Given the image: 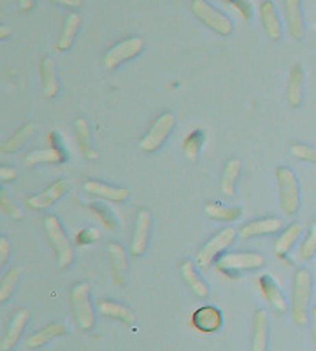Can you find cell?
<instances>
[{"label":"cell","mask_w":316,"mask_h":351,"mask_svg":"<svg viewBox=\"0 0 316 351\" xmlns=\"http://www.w3.org/2000/svg\"><path fill=\"white\" fill-rule=\"evenodd\" d=\"M313 293V278L308 269H297L292 281V319L299 327L308 324L309 302Z\"/></svg>","instance_id":"obj_1"},{"label":"cell","mask_w":316,"mask_h":351,"mask_svg":"<svg viewBox=\"0 0 316 351\" xmlns=\"http://www.w3.org/2000/svg\"><path fill=\"white\" fill-rule=\"evenodd\" d=\"M45 232L48 236L49 244L55 250V255L58 258V265L62 269H67L73 265L74 262V250L71 246V241H69L67 234L62 228V223L58 221V218L53 215H48L45 218Z\"/></svg>","instance_id":"obj_2"},{"label":"cell","mask_w":316,"mask_h":351,"mask_svg":"<svg viewBox=\"0 0 316 351\" xmlns=\"http://www.w3.org/2000/svg\"><path fill=\"white\" fill-rule=\"evenodd\" d=\"M280 204L287 215H295L300 208V186L295 172L290 167L276 169Z\"/></svg>","instance_id":"obj_3"},{"label":"cell","mask_w":316,"mask_h":351,"mask_svg":"<svg viewBox=\"0 0 316 351\" xmlns=\"http://www.w3.org/2000/svg\"><path fill=\"white\" fill-rule=\"evenodd\" d=\"M71 307L76 319L77 327L81 330H92L95 325V313L90 302V287L88 283H77L71 290Z\"/></svg>","instance_id":"obj_4"},{"label":"cell","mask_w":316,"mask_h":351,"mask_svg":"<svg viewBox=\"0 0 316 351\" xmlns=\"http://www.w3.org/2000/svg\"><path fill=\"white\" fill-rule=\"evenodd\" d=\"M190 8H192L193 16H195L197 20L202 21L206 27H209L217 34H220V36H230V34H232V21L228 20L227 14H223V12H220L218 9L212 8L208 0H192V5H190Z\"/></svg>","instance_id":"obj_5"},{"label":"cell","mask_w":316,"mask_h":351,"mask_svg":"<svg viewBox=\"0 0 316 351\" xmlns=\"http://www.w3.org/2000/svg\"><path fill=\"white\" fill-rule=\"evenodd\" d=\"M236 241V228L232 227H227L223 230H220L215 237L208 241L204 246L200 247L199 253H197V258L195 263L197 267L206 271L212 263V260L217 258L223 250H227L228 246H232V243Z\"/></svg>","instance_id":"obj_6"},{"label":"cell","mask_w":316,"mask_h":351,"mask_svg":"<svg viewBox=\"0 0 316 351\" xmlns=\"http://www.w3.org/2000/svg\"><path fill=\"white\" fill-rule=\"evenodd\" d=\"M174 125H176V118H174V114H171V112H164V114H160L158 118H156L155 123L151 125L148 134L139 141V148L145 153L156 152V149L160 148L162 144L167 141L169 134L172 132Z\"/></svg>","instance_id":"obj_7"},{"label":"cell","mask_w":316,"mask_h":351,"mask_svg":"<svg viewBox=\"0 0 316 351\" xmlns=\"http://www.w3.org/2000/svg\"><path fill=\"white\" fill-rule=\"evenodd\" d=\"M143 48H145V40L141 37H130V39L121 40L104 55V69L114 71L117 67H120V64L139 55Z\"/></svg>","instance_id":"obj_8"},{"label":"cell","mask_w":316,"mask_h":351,"mask_svg":"<svg viewBox=\"0 0 316 351\" xmlns=\"http://www.w3.org/2000/svg\"><path fill=\"white\" fill-rule=\"evenodd\" d=\"M265 258L260 253L244 252V253H228V255H221L217 260V269L223 272H234V271H252V269L264 267Z\"/></svg>","instance_id":"obj_9"},{"label":"cell","mask_w":316,"mask_h":351,"mask_svg":"<svg viewBox=\"0 0 316 351\" xmlns=\"http://www.w3.org/2000/svg\"><path fill=\"white\" fill-rule=\"evenodd\" d=\"M69 190V181L67 180H58L53 184H49L48 188H45L40 193H36V195L28 197L25 200L28 209H34V211H42V209H48L49 206L60 200L62 197L67 193Z\"/></svg>","instance_id":"obj_10"},{"label":"cell","mask_w":316,"mask_h":351,"mask_svg":"<svg viewBox=\"0 0 316 351\" xmlns=\"http://www.w3.org/2000/svg\"><path fill=\"white\" fill-rule=\"evenodd\" d=\"M149 232H151V215L146 209H141L136 216V228H134V239L130 244V255H145L149 243Z\"/></svg>","instance_id":"obj_11"},{"label":"cell","mask_w":316,"mask_h":351,"mask_svg":"<svg viewBox=\"0 0 316 351\" xmlns=\"http://www.w3.org/2000/svg\"><path fill=\"white\" fill-rule=\"evenodd\" d=\"M108 255H109V265H111V278L114 285L123 287L127 283V271H128V258L127 252L123 246L118 243L108 244Z\"/></svg>","instance_id":"obj_12"},{"label":"cell","mask_w":316,"mask_h":351,"mask_svg":"<svg viewBox=\"0 0 316 351\" xmlns=\"http://www.w3.org/2000/svg\"><path fill=\"white\" fill-rule=\"evenodd\" d=\"M284 16H287V27H289L290 36L295 40L304 39L306 25L300 0H284Z\"/></svg>","instance_id":"obj_13"},{"label":"cell","mask_w":316,"mask_h":351,"mask_svg":"<svg viewBox=\"0 0 316 351\" xmlns=\"http://www.w3.org/2000/svg\"><path fill=\"white\" fill-rule=\"evenodd\" d=\"M28 318H30V311L28 309H20L16 315L12 316L11 324H9L4 337L0 341V351H11L14 348V344L18 343V339L23 334L25 327H27Z\"/></svg>","instance_id":"obj_14"},{"label":"cell","mask_w":316,"mask_h":351,"mask_svg":"<svg viewBox=\"0 0 316 351\" xmlns=\"http://www.w3.org/2000/svg\"><path fill=\"white\" fill-rule=\"evenodd\" d=\"M83 190L90 195L100 197V199L104 200H111V202H123V200L128 199L130 192H128L127 188L121 186H112V184H106L100 183V181H86L83 184Z\"/></svg>","instance_id":"obj_15"},{"label":"cell","mask_w":316,"mask_h":351,"mask_svg":"<svg viewBox=\"0 0 316 351\" xmlns=\"http://www.w3.org/2000/svg\"><path fill=\"white\" fill-rule=\"evenodd\" d=\"M304 67L300 64L293 65L287 80V100L292 108H299L304 99Z\"/></svg>","instance_id":"obj_16"},{"label":"cell","mask_w":316,"mask_h":351,"mask_svg":"<svg viewBox=\"0 0 316 351\" xmlns=\"http://www.w3.org/2000/svg\"><path fill=\"white\" fill-rule=\"evenodd\" d=\"M281 219L280 218H262L255 219V221H250V223L243 225L239 230V236L243 239H252V237H260V236H269V234H274V232L281 230Z\"/></svg>","instance_id":"obj_17"},{"label":"cell","mask_w":316,"mask_h":351,"mask_svg":"<svg viewBox=\"0 0 316 351\" xmlns=\"http://www.w3.org/2000/svg\"><path fill=\"white\" fill-rule=\"evenodd\" d=\"M258 285H260L262 295H264L265 300L271 304L272 309H274L276 313H280V315H284L287 309H289V302H287L284 295L281 293L276 281L272 280L271 276H262L260 280H258Z\"/></svg>","instance_id":"obj_18"},{"label":"cell","mask_w":316,"mask_h":351,"mask_svg":"<svg viewBox=\"0 0 316 351\" xmlns=\"http://www.w3.org/2000/svg\"><path fill=\"white\" fill-rule=\"evenodd\" d=\"M65 334H67V325L64 322H55V324H49L45 328H40L36 334L28 335L27 339H25V346L28 350H36V348L45 346L49 341L56 339V337H62Z\"/></svg>","instance_id":"obj_19"},{"label":"cell","mask_w":316,"mask_h":351,"mask_svg":"<svg viewBox=\"0 0 316 351\" xmlns=\"http://www.w3.org/2000/svg\"><path fill=\"white\" fill-rule=\"evenodd\" d=\"M40 92H42V97L45 99H53V97L58 95V76H56V67L55 62L51 58H42L40 62Z\"/></svg>","instance_id":"obj_20"},{"label":"cell","mask_w":316,"mask_h":351,"mask_svg":"<svg viewBox=\"0 0 316 351\" xmlns=\"http://www.w3.org/2000/svg\"><path fill=\"white\" fill-rule=\"evenodd\" d=\"M269 343V316L264 309H258L253 318L252 351H267Z\"/></svg>","instance_id":"obj_21"},{"label":"cell","mask_w":316,"mask_h":351,"mask_svg":"<svg viewBox=\"0 0 316 351\" xmlns=\"http://www.w3.org/2000/svg\"><path fill=\"white\" fill-rule=\"evenodd\" d=\"M258 14H260L262 25H264L265 34L269 36V39L278 40L281 37V21L278 16V11L274 8L271 0H265L262 2L260 8H258Z\"/></svg>","instance_id":"obj_22"},{"label":"cell","mask_w":316,"mask_h":351,"mask_svg":"<svg viewBox=\"0 0 316 351\" xmlns=\"http://www.w3.org/2000/svg\"><path fill=\"white\" fill-rule=\"evenodd\" d=\"M97 309L102 316H108V318L117 319L120 324L127 325V327H132L134 325V313L128 309L127 306L118 302H112V300H99L97 302Z\"/></svg>","instance_id":"obj_23"},{"label":"cell","mask_w":316,"mask_h":351,"mask_svg":"<svg viewBox=\"0 0 316 351\" xmlns=\"http://www.w3.org/2000/svg\"><path fill=\"white\" fill-rule=\"evenodd\" d=\"M302 232H304V225L302 223L289 225V227L284 228V232H281V236L278 237L276 243H274V255L283 258L292 250L293 244L299 241V237L302 236Z\"/></svg>","instance_id":"obj_24"},{"label":"cell","mask_w":316,"mask_h":351,"mask_svg":"<svg viewBox=\"0 0 316 351\" xmlns=\"http://www.w3.org/2000/svg\"><path fill=\"white\" fill-rule=\"evenodd\" d=\"M81 25V16L77 12H71L64 21V27H62V32L56 40V51H67L71 46H73L74 39H76L77 28Z\"/></svg>","instance_id":"obj_25"},{"label":"cell","mask_w":316,"mask_h":351,"mask_svg":"<svg viewBox=\"0 0 316 351\" xmlns=\"http://www.w3.org/2000/svg\"><path fill=\"white\" fill-rule=\"evenodd\" d=\"M193 325L200 332H215L221 325V313L215 307H200L193 315Z\"/></svg>","instance_id":"obj_26"},{"label":"cell","mask_w":316,"mask_h":351,"mask_svg":"<svg viewBox=\"0 0 316 351\" xmlns=\"http://www.w3.org/2000/svg\"><path fill=\"white\" fill-rule=\"evenodd\" d=\"M74 128H76V137H77V144H80V149L83 153V156L86 160H97L99 158V153L95 152L92 143V134H90V127L86 123V120L80 118L74 123Z\"/></svg>","instance_id":"obj_27"},{"label":"cell","mask_w":316,"mask_h":351,"mask_svg":"<svg viewBox=\"0 0 316 351\" xmlns=\"http://www.w3.org/2000/svg\"><path fill=\"white\" fill-rule=\"evenodd\" d=\"M181 274H183L184 281H186V285H189L190 290H192L197 297H208V293H209L208 285H206L204 281H202V278L197 274L193 262H190V260H184V262L181 263Z\"/></svg>","instance_id":"obj_28"},{"label":"cell","mask_w":316,"mask_h":351,"mask_svg":"<svg viewBox=\"0 0 316 351\" xmlns=\"http://www.w3.org/2000/svg\"><path fill=\"white\" fill-rule=\"evenodd\" d=\"M65 155L58 148H42L28 153L25 156V167H34L37 164H60L64 162Z\"/></svg>","instance_id":"obj_29"},{"label":"cell","mask_w":316,"mask_h":351,"mask_svg":"<svg viewBox=\"0 0 316 351\" xmlns=\"http://www.w3.org/2000/svg\"><path fill=\"white\" fill-rule=\"evenodd\" d=\"M36 134V125L34 123H25L23 127L18 128L14 134H12L11 137H9L8 141H4V143H0V152L2 153H14L18 152V149L23 146L25 143H27L30 137Z\"/></svg>","instance_id":"obj_30"},{"label":"cell","mask_w":316,"mask_h":351,"mask_svg":"<svg viewBox=\"0 0 316 351\" xmlns=\"http://www.w3.org/2000/svg\"><path fill=\"white\" fill-rule=\"evenodd\" d=\"M241 174V160L232 158L225 165L223 176H221V192L227 197L236 195V183Z\"/></svg>","instance_id":"obj_31"},{"label":"cell","mask_w":316,"mask_h":351,"mask_svg":"<svg viewBox=\"0 0 316 351\" xmlns=\"http://www.w3.org/2000/svg\"><path fill=\"white\" fill-rule=\"evenodd\" d=\"M204 143H206L204 130H193L192 134H189V137H186L183 143V155L186 156L189 162H193V164H195L197 160H199L200 149H202Z\"/></svg>","instance_id":"obj_32"},{"label":"cell","mask_w":316,"mask_h":351,"mask_svg":"<svg viewBox=\"0 0 316 351\" xmlns=\"http://www.w3.org/2000/svg\"><path fill=\"white\" fill-rule=\"evenodd\" d=\"M204 211L209 218L218 219V221H234V219L241 218V215H243L241 208H225V206H220L217 202L208 204Z\"/></svg>","instance_id":"obj_33"},{"label":"cell","mask_w":316,"mask_h":351,"mask_svg":"<svg viewBox=\"0 0 316 351\" xmlns=\"http://www.w3.org/2000/svg\"><path fill=\"white\" fill-rule=\"evenodd\" d=\"M21 267H12L8 274L4 276V280L0 283V302L8 300L12 295V291L16 288L18 281H20Z\"/></svg>","instance_id":"obj_34"},{"label":"cell","mask_w":316,"mask_h":351,"mask_svg":"<svg viewBox=\"0 0 316 351\" xmlns=\"http://www.w3.org/2000/svg\"><path fill=\"white\" fill-rule=\"evenodd\" d=\"M0 209L12 219H21L23 211L18 204H14V200L9 197V193L5 192V188H0Z\"/></svg>","instance_id":"obj_35"},{"label":"cell","mask_w":316,"mask_h":351,"mask_svg":"<svg viewBox=\"0 0 316 351\" xmlns=\"http://www.w3.org/2000/svg\"><path fill=\"white\" fill-rule=\"evenodd\" d=\"M315 255H316V221H313L311 227H309V234L306 236V239L302 241V246H300V258L309 260Z\"/></svg>","instance_id":"obj_36"},{"label":"cell","mask_w":316,"mask_h":351,"mask_svg":"<svg viewBox=\"0 0 316 351\" xmlns=\"http://www.w3.org/2000/svg\"><path fill=\"white\" fill-rule=\"evenodd\" d=\"M90 209L99 216V219L104 223L106 228H109V230H114V228H117L118 221L117 218H114V213H112L111 209L106 208V206H99V204H95V206L90 204Z\"/></svg>","instance_id":"obj_37"},{"label":"cell","mask_w":316,"mask_h":351,"mask_svg":"<svg viewBox=\"0 0 316 351\" xmlns=\"http://www.w3.org/2000/svg\"><path fill=\"white\" fill-rule=\"evenodd\" d=\"M292 153L299 160H306L309 164L316 165V148H313L309 144H293Z\"/></svg>","instance_id":"obj_38"},{"label":"cell","mask_w":316,"mask_h":351,"mask_svg":"<svg viewBox=\"0 0 316 351\" xmlns=\"http://www.w3.org/2000/svg\"><path fill=\"white\" fill-rule=\"evenodd\" d=\"M9 255H11V243L8 237H0V269L5 265Z\"/></svg>","instance_id":"obj_39"},{"label":"cell","mask_w":316,"mask_h":351,"mask_svg":"<svg viewBox=\"0 0 316 351\" xmlns=\"http://www.w3.org/2000/svg\"><path fill=\"white\" fill-rule=\"evenodd\" d=\"M232 4L236 5L237 11L241 12V16H243L244 20H250V18H252L253 11H252V4H250L248 0H234Z\"/></svg>","instance_id":"obj_40"},{"label":"cell","mask_w":316,"mask_h":351,"mask_svg":"<svg viewBox=\"0 0 316 351\" xmlns=\"http://www.w3.org/2000/svg\"><path fill=\"white\" fill-rule=\"evenodd\" d=\"M99 237H100V232L97 230V228H88V230L81 232V236L77 237V243L88 244V243H92V241L99 239Z\"/></svg>","instance_id":"obj_41"},{"label":"cell","mask_w":316,"mask_h":351,"mask_svg":"<svg viewBox=\"0 0 316 351\" xmlns=\"http://www.w3.org/2000/svg\"><path fill=\"white\" fill-rule=\"evenodd\" d=\"M18 178V172L11 167H2L0 165V181H12Z\"/></svg>","instance_id":"obj_42"},{"label":"cell","mask_w":316,"mask_h":351,"mask_svg":"<svg viewBox=\"0 0 316 351\" xmlns=\"http://www.w3.org/2000/svg\"><path fill=\"white\" fill-rule=\"evenodd\" d=\"M311 341L316 350V306H313L311 309Z\"/></svg>","instance_id":"obj_43"},{"label":"cell","mask_w":316,"mask_h":351,"mask_svg":"<svg viewBox=\"0 0 316 351\" xmlns=\"http://www.w3.org/2000/svg\"><path fill=\"white\" fill-rule=\"evenodd\" d=\"M51 2L60 5H67V8H80L81 5V0H51Z\"/></svg>","instance_id":"obj_44"},{"label":"cell","mask_w":316,"mask_h":351,"mask_svg":"<svg viewBox=\"0 0 316 351\" xmlns=\"http://www.w3.org/2000/svg\"><path fill=\"white\" fill-rule=\"evenodd\" d=\"M18 4H20V9L21 11H30V9L34 8V4H36V0H18Z\"/></svg>","instance_id":"obj_45"},{"label":"cell","mask_w":316,"mask_h":351,"mask_svg":"<svg viewBox=\"0 0 316 351\" xmlns=\"http://www.w3.org/2000/svg\"><path fill=\"white\" fill-rule=\"evenodd\" d=\"M11 36V28L5 27V25H0V40L5 39V37Z\"/></svg>","instance_id":"obj_46"},{"label":"cell","mask_w":316,"mask_h":351,"mask_svg":"<svg viewBox=\"0 0 316 351\" xmlns=\"http://www.w3.org/2000/svg\"><path fill=\"white\" fill-rule=\"evenodd\" d=\"M221 2H227V4H232L234 0H221Z\"/></svg>","instance_id":"obj_47"}]
</instances>
